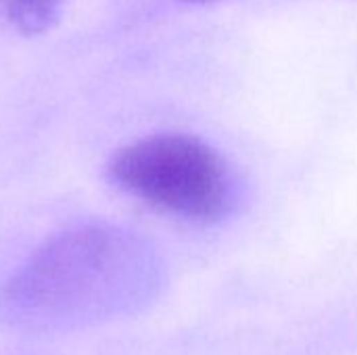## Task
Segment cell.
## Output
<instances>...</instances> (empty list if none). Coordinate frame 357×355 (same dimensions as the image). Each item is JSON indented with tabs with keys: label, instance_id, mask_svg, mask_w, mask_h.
Listing matches in <instances>:
<instances>
[{
	"label": "cell",
	"instance_id": "cell-1",
	"mask_svg": "<svg viewBox=\"0 0 357 355\" xmlns=\"http://www.w3.org/2000/svg\"><path fill=\"white\" fill-rule=\"evenodd\" d=\"M163 270L136 232L92 222L42 243L0 291V320L25 333H67L128 318L159 293Z\"/></svg>",
	"mask_w": 357,
	"mask_h": 355
},
{
	"label": "cell",
	"instance_id": "cell-3",
	"mask_svg": "<svg viewBox=\"0 0 357 355\" xmlns=\"http://www.w3.org/2000/svg\"><path fill=\"white\" fill-rule=\"evenodd\" d=\"M65 2L67 0H10L8 21L23 36H40L59 23Z\"/></svg>",
	"mask_w": 357,
	"mask_h": 355
},
{
	"label": "cell",
	"instance_id": "cell-4",
	"mask_svg": "<svg viewBox=\"0 0 357 355\" xmlns=\"http://www.w3.org/2000/svg\"><path fill=\"white\" fill-rule=\"evenodd\" d=\"M184 4H211V2H220V0H180Z\"/></svg>",
	"mask_w": 357,
	"mask_h": 355
},
{
	"label": "cell",
	"instance_id": "cell-2",
	"mask_svg": "<svg viewBox=\"0 0 357 355\" xmlns=\"http://www.w3.org/2000/svg\"><path fill=\"white\" fill-rule=\"evenodd\" d=\"M109 176L134 199L184 220L213 222L232 199L226 161L190 134H151L126 144L113 155Z\"/></svg>",
	"mask_w": 357,
	"mask_h": 355
}]
</instances>
